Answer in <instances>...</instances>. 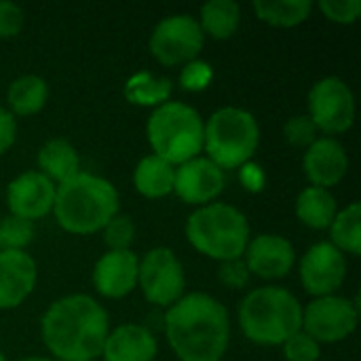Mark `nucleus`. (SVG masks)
<instances>
[{"mask_svg": "<svg viewBox=\"0 0 361 361\" xmlns=\"http://www.w3.org/2000/svg\"><path fill=\"white\" fill-rule=\"evenodd\" d=\"M165 336L180 361H222L231 343L226 307L205 294H184L165 313Z\"/></svg>", "mask_w": 361, "mask_h": 361, "instance_id": "f257e3e1", "label": "nucleus"}, {"mask_svg": "<svg viewBox=\"0 0 361 361\" xmlns=\"http://www.w3.org/2000/svg\"><path fill=\"white\" fill-rule=\"evenodd\" d=\"M283 135H286V142L290 146H296V148H309L317 137H319V131L315 127V123L311 121L309 114H296L292 116L286 127H283Z\"/></svg>", "mask_w": 361, "mask_h": 361, "instance_id": "c756f323", "label": "nucleus"}, {"mask_svg": "<svg viewBox=\"0 0 361 361\" xmlns=\"http://www.w3.org/2000/svg\"><path fill=\"white\" fill-rule=\"evenodd\" d=\"M226 186L224 171L212 163L207 157L190 159L176 167V180H173V192L180 201L203 207L214 203Z\"/></svg>", "mask_w": 361, "mask_h": 361, "instance_id": "ddd939ff", "label": "nucleus"}, {"mask_svg": "<svg viewBox=\"0 0 361 361\" xmlns=\"http://www.w3.org/2000/svg\"><path fill=\"white\" fill-rule=\"evenodd\" d=\"M347 258L330 241H319L300 260V283L313 298L336 294L347 279Z\"/></svg>", "mask_w": 361, "mask_h": 361, "instance_id": "f8f14e48", "label": "nucleus"}, {"mask_svg": "<svg viewBox=\"0 0 361 361\" xmlns=\"http://www.w3.org/2000/svg\"><path fill=\"white\" fill-rule=\"evenodd\" d=\"M17 137V118L0 106V157L11 150Z\"/></svg>", "mask_w": 361, "mask_h": 361, "instance_id": "e433bc0d", "label": "nucleus"}, {"mask_svg": "<svg viewBox=\"0 0 361 361\" xmlns=\"http://www.w3.org/2000/svg\"><path fill=\"white\" fill-rule=\"evenodd\" d=\"M260 144V127L252 112L235 106L216 110L205 123L203 150L222 171L252 161Z\"/></svg>", "mask_w": 361, "mask_h": 361, "instance_id": "0eeeda50", "label": "nucleus"}, {"mask_svg": "<svg viewBox=\"0 0 361 361\" xmlns=\"http://www.w3.org/2000/svg\"><path fill=\"white\" fill-rule=\"evenodd\" d=\"M42 343L59 361H93L102 357L110 334L108 311L87 294L55 300L40 322Z\"/></svg>", "mask_w": 361, "mask_h": 361, "instance_id": "f03ea898", "label": "nucleus"}, {"mask_svg": "<svg viewBox=\"0 0 361 361\" xmlns=\"http://www.w3.org/2000/svg\"><path fill=\"white\" fill-rule=\"evenodd\" d=\"M199 25L214 40H228L241 25V6L235 0H209L201 6Z\"/></svg>", "mask_w": 361, "mask_h": 361, "instance_id": "393cba45", "label": "nucleus"}, {"mask_svg": "<svg viewBox=\"0 0 361 361\" xmlns=\"http://www.w3.org/2000/svg\"><path fill=\"white\" fill-rule=\"evenodd\" d=\"M36 262L25 252H0V311L17 309L34 290Z\"/></svg>", "mask_w": 361, "mask_h": 361, "instance_id": "a211bd4d", "label": "nucleus"}, {"mask_svg": "<svg viewBox=\"0 0 361 361\" xmlns=\"http://www.w3.org/2000/svg\"><path fill=\"white\" fill-rule=\"evenodd\" d=\"M102 239L108 247V252H125L131 250V243L135 239V224L129 216L116 214L104 228Z\"/></svg>", "mask_w": 361, "mask_h": 361, "instance_id": "c85d7f7f", "label": "nucleus"}, {"mask_svg": "<svg viewBox=\"0 0 361 361\" xmlns=\"http://www.w3.org/2000/svg\"><path fill=\"white\" fill-rule=\"evenodd\" d=\"M239 326L245 338L260 347H281L302 330V305L277 286L252 290L239 307Z\"/></svg>", "mask_w": 361, "mask_h": 361, "instance_id": "20e7f679", "label": "nucleus"}, {"mask_svg": "<svg viewBox=\"0 0 361 361\" xmlns=\"http://www.w3.org/2000/svg\"><path fill=\"white\" fill-rule=\"evenodd\" d=\"M250 271L243 262V258H237V260H226V262H220V269H218V279L222 286L231 288V290H241L250 283Z\"/></svg>", "mask_w": 361, "mask_h": 361, "instance_id": "f704fd0d", "label": "nucleus"}, {"mask_svg": "<svg viewBox=\"0 0 361 361\" xmlns=\"http://www.w3.org/2000/svg\"><path fill=\"white\" fill-rule=\"evenodd\" d=\"M283 355L288 361H317L322 355V345L313 341L302 330L296 332L292 338H288L283 345Z\"/></svg>", "mask_w": 361, "mask_h": 361, "instance_id": "473e14b6", "label": "nucleus"}, {"mask_svg": "<svg viewBox=\"0 0 361 361\" xmlns=\"http://www.w3.org/2000/svg\"><path fill=\"white\" fill-rule=\"evenodd\" d=\"M34 222L17 216H4L0 220V252H25L34 241Z\"/></svg>", "mask_w": 361, "mask_h": 361, "instance_id": "cd10ccee", "label": "nucleus"}, {"mask_svg": "<svg viewBox=\"0 0 361 361\" xmlns=\"http://www.w3.org/2000/svg\"><path fill=\"white\" fill-rule=\"evenodd\" d=\"M336 214H338L336 197L326 188L307 186L296 199L298 220L313 231H328Z\"/></svg>", "mask_w": 361, "mask_h": 361, "instance_id": "4be33fe9", "label": "nucleus"}, {"mask_svg": "<svg viewBox=\"0 0 361 361\" xmlns=\"http://www.w3.org/2000/svg\"><path fill=\"white\" fill-rule=\"evenodd\" d=\"M317 6L328 21L341 25L355 23L361 15V0H322Z\"/></svg>", "mask_w": 361, "mask_h": 361, "instance_id": "2f4dec72", "label": "nucleus"}, {"mask_svg": "<svg viewBox=\"0 0 361 361\" xmlns=\"http://www.w3.org/2000/svg\"><path fill=\"white\" fill-rule=\"evenodd\" d=\"M21 361H51V360H47V357H25V360H21Z\"/></svg>", "mask_w": 361, "mask_h": 361, "instance_id": "4c0bfd02", "label": "nucleus"}, {"mask_svg": "<svg viewBox=\"0 0 361 361\" xmlns=\"http://www.w3.org/2000/svg\"><path fill=\"white\" fill-rule=\"evenodd\" d=\"M212 80H214V70L203 59L188 61L180 72V87L184 91H192V93L205 91L212 85Z\"/></svg>", "mask_w": 361, "mask_h": 361, "instance_id": "7c9ffc66", "label": "nucleus"}, {"mask_svg": "<svg viewBox=\"0 0 361 361\" xmlns=\"http://www.w3.org/2000/svg\"><path fill=\"white\" fill-rule=\"evenodd\" d=\"M0 361H6V357L2 355V351H0Z\"/></svg>", "mask_w": 361, "mask_h": 361, "instance_id": "58836bf2", "label": "nucleus"}, {"mask_svg": "<svg viewBox=\"0 0 361 361\" xmlns=\"http://www.w3.org/2000/svg\"><path fill=\"white\" fill-rule=\"evenodd\" d=\"M57 186L40 171H25L17 176L6 188V205L11 216L21 220H40L53 212Z\"/></svg>", "mask_w": 361, "mask_h": 361, "instance_id": "2eb2a0df", "label": "nucleus"}, {"mask_svg": "<svg viewBox=\"0 0 361 361\" xmlns=\"http://www.w3.org/2000/svg\"><path fill=\"white\" fill-rule=\"evenodd\" d=\"M137 288L154 307L169 309L176 305L186 290V275L180 258L169 247H152L146 252L140 258Z\"/></svg>", "mask_w": 361, "mask_h": 361, "instance_id": "6e6552de", "label": "nucleus"}, {"mask_svg": "<svg viewBox=\"0 0 361 361\" xmlns=\"http://www.w3.org/2000/svg\"><path fill=\"white\" fill-rule=\"evenodd\" d=\"M173 82L167 76H157L152 72H135L125 82V97L133 106L159 108L171 102Z\"/></svg>", "mask_w": 361, "mask_h": 361, "instance_id": "b1692460", "label": "nucleus"}, {"mask_svg": "<svg viewBox=\"0 0 361 361\" xmlns=\"http://www.w3.org/2000/svg\"><path fill=\"white\" fill-rule=\"evenodd\" d=\"M309 116L326 137L349 131L355 123V95L338 76L317 80L309 91Z\"/></svg>", "mask_w": 361, "mask_h": 361, "instance_id": "9d476101", "label": "nucleus"}, {"mask_svg": "<svg viewBox=\"0 0 361 361\" xmlns=\"http://www.w3.org/2000/svg\"><path fill=\"white\" fill-rule=\"evenodd\" d=\"M243 262L250 275L273 281V279H283L290 275L296 262V252H294V245L286 237L264 233V235L250 239L245 254H243Z\"/></svg>", "mask_w": 361, "mask_h": 361, "instance_id": "4468645a", "label": "nucleus"}, {"mask_svg": "<svg viewBox=\"0 0 361 361\" xmlns=\"http://www.w3.org/2000/svg\"><path fill=\"white\" fill-rule=\"evenodd\" d=\"M49 99L47 80L36 74H23L8 85L6 102L13 116H34L38 114Z\"/></svg>", "mask_w": 361, "mask_h": 361, "instance_id": "5701e85b", "label": "nucleus"}, {"mask_svg": "<svg viewBox=\"0 0 361 361\" xmlns=\"http://www.w3.org/2000/svg\"><path fill=\"white\" fill-rule=\"evenodd\" d=\"M146 135L152 154L178 167L203 152L205 121L192 106L167 102L152 110L146 125Z\"/></svg>", "mask_w": 361, "mask_h": 361, "instance_id": "423d86ee", "label": "nucleus"}, {"mask_svg": "<svg viewBox=\"0 0 361 361\" xmlns=\"http://www.w3.org/2000/svg\"><path fill=\"white\" fill-rule=\"evenodd\" d=\"M239 180H241L243 188L250 192H260L267 184V176H264L262 167L252 161L245 163L243 167H239Z\"/></svg>", "mask_w": 361, "mask_h": 361, "instance_id": "c9c22d12", "label": "nucleus"}, {"mask_svg": "<svg viewBox=\"0 0 361 361\" xmlns=\"http://www.w3.org/2000/svg\"><path fill=\"white\" fill-rule=\"evenodd\" d=\"M360 322L357 300L332 294L313 298L302 307V332L319 345H336L349 338Z\"/></svg>", "mask_w": 361, "mask_h": 361, "instance_id": "9b49d317", "label": "nucleus"}, {"mask_svg": "<svg viewBox=\"0 0 361 361\" xmlns=\"http://www.w3.org/2000/svg\"><path fill=\"white\" fill-rule=\"evenodd\" d=\"M36 161H38V171L55 186L63 184L66 180L74 178L80 171V157L76 148L63 137H53L44 142L38 150Z\"/></svg>", "mask_w": 361, "mask_h": 361, "instance_id": "aec40b11", "label": "nucleus"}, {"mask_svg": "<svg viewBox=\"0 0 361 361\" xmlns=\"http://www.w3.org/2000/svg\"><path fill=\"white\" fill-rule=\"evenodd\" d=\"M330 243L351 256L361 254V205L351 203L345 209H341L330 224Z\"/></svg>", "mask_w": 361, "mask_h": 361, "instance_id": "bb28decb", "label": "nucleus"}, {"mask_svg": "<svg viewBox=\"0 0 361 361\" xmlns=\"http://www.w3.org/2000/svg\"><path fill=\"white\" fill-rule=\"evenodd\" d=\"M302 169L311 186L330 190L341 184L349 171V154L334 137H317L302 157Z\"/></svg>", "mask_w": 361, "mask_h": 361, "instance_id": "dca6fc26", "label": "nucleus"}, {"mask_svg": "<svg viewBox=\"0 0 361 361\" xmlns=\"http://www.w3.org/2000/svg\"><path fill=\"white\" fill-rule=\"evenodd\" d=\"M137 269L135 252H106L93 267V286L104 298H125L137 288Z\"/></svg>", "mask_w": 361, "mask_h": 361, "instance_id": "f3484780", "label": "nucleus"}, {"mask_svg": "<svg viewBox=\"0 0 361 361\" xmlns=\"http://www.w3.org/2000/svg\"><path fill=\"white\" fill-rule=\"evenodd\" d=\"M118 192L102 176L78 171L55 190L53 216L57 224L72 235H93L118 214Z\"/></svg>", "mask_w": 361, "mask_h": 361, "instance_id": "7ed1b4c3", "label": "nucleus"}, {"mask_svg": "<svg viewBox=\"0 0 361 361\" xmlns=\"http://www.w3.org/2000/svg\"><path fill=\"white\" fill-rule=\"evenodd\" d=\"M159 351L154 334L137 324L114 328L102 349L104 361H154Z\"/></svg>", "mask_w": 361, "mask_h": 361, "instance_id": "6ab92c4d", "label": "nucleus"}, {"mask_svg": "<svg viewBox=\"0 0 361 361\" xmlns=\"http://www.w3.org/2000/svg\"><path fill=\"white\" fill-rule=\"evenodd\" d=\"M186 239L203 256L226 262L243 258L252 239L250 222L241 209L228 203L197 207L186 220Z\"/></svg>", "mask_w": 361, "mask_h": 361, "instance_id": "39448f33", "label": "nucleus"}, {"mask_svg": "<svg viewBox=\"0 0 361 361\" xmlns=\"http://www.w3.org/2000/svg\"><path fill=\"white\" fill-rule=\"evenodd\" d=\"M203 44L205 34L199 21L186 13L161 19L150 34V53L159 63L167 68L186 66L188 61L197 59L203 51Z\"/></svg>", "mask_w": 361, "mask_h": 361, "instance_id": "1a4fd4ad", "label": "nucleus"}, {"mask_svg": "<svg viewBox=\"0 0 361 361\" xmlns=\"http://www.w3.org/2000/svg\"><path fill=\"white\" fill-rule=\"evenodd\" d=\"M25 23L23 8L11 0H0V38H15Z\"/></svg>", "mask_w": 361, "mask_h": 361, "instance_id": "72a5a7b5", "label": "nucleus"}, {"mask_svg": "<svg viewBox=\"0 0 361 361\" xmlns=\"http://www.w3.org/2000/svg\"><path fill=\"white\" fill-rule=\"evenodd\" d=\"M254 15L273 27H296L309 19L313 11L311 0H256Z\"/></svg>", "mask_w": 361, "mask_h": 361, "instance_id": "a878e982", "label": "nucleus"}, {"mask_svg": "<svg viewBox=\"0 0 361 361\" xmlns=\"http://www.w3.org/2000/svg\"><path fill=\"white\" fill-rule=\"evenodd\" d=\"M176 167L157 154L144 157L133 171V186L146 199H163L173 192Z\"/></svg>", "mask_w": 361, "mask_h": 361, "instance_id": "412c9836", "label": "nucleus"}]
</instances>
